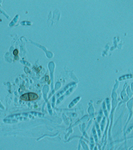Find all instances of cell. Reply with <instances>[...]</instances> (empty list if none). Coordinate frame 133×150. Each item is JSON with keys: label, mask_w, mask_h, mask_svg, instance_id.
<instances>
[{"label": "cell", "mask_w": 133, "mask_h": 150, "mask_svg": "<svg viewBox=\"0 0 133 150\" xmlns=\"http://www.w3.org/2000/svg\"><path fill=\"white\" fill-rule=\"evenodd\" d=\"M18 53H19V51H18V50H17V49L15 50L14 52H13V54H14V55H15V56L17 55L18 54Z\"/></svg>", "instance_id": "cell-2"}, {"label": "cell", "mask_w": 133, "mask_h": 150, "mask_svg": "<svg viewBox=\"0 0 133 150\" xmlns=\"http://www.w3.org/2000/svg\"><path fill=\"white\" fill-rule=\"evenodd\" d=\"M39 98V96L34 93H29L25 94L20 97V99L25 101H35Z\"/></svg>", "instance_id": "cell-1"}]
</instances>
